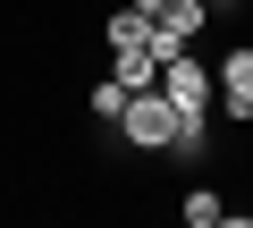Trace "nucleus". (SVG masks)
Here are the masks:
<instances>
[{
	"label": "nucleus",
	"instance_id": "5",
	"mask_svg": "<svg viewBox=\"0 0 253 228\" xmlns=\"http://www.w3.org/2000/svg\"><path fill=\"white\" fill-rule=\"evenodd\" d=\"M186 220H194V228H228V203H219L211 186H186Z\"/></svg>",
	"mask_w": 253,
	"mask_h": 228
},
{
	"label": "nucleus",
	"instance_id": "2",
	"mask_svg": "<svg viewBox=\"0 0 253 228\" xmlns=\"http://www.w3.org/2000/svg\"><path fill=\"white\" fill-rule=\"evenodd\" d=\"M161 93L177 101V119H211V101H219V76H211L194 51H177V59H161Z\"/></svg>",
	"mask_w": 253,
	"mask_h": 228
},
{
	"label": "nucleus",
	"instance_id": "1",
	"mask_svg": "<svg viewBox=\"0 0 253 228\" xmlns=\"http://www.w3.org/2000/svg\"><path fill=\"white\" fill-rule=\"evenodd\" d=\"M118 136L135 144V152H169V136H177V101H169L161 85L126 93V110H118Z\"/></svg>",
	"mask_w": 253,
	"mask_h": 228
},
{
	"label": "nucleus",
	"instance_id": "4",
	"mask_svg": "<svg viewBox=\"0 0 253 228\" xmlns=\"http://www.w3.org/2000/svg\"><path fill=\"white\" fill-rule=\"evenodd\" d=\"M169 152H177V161L194 169V161L211 152V127H203V119H177V136H169Z\"/></svg>",
	"mask_w": 253,
	"mask_h": 228
},
{
	"label": "nucleus",
	"instance_id": "3",
	"mask_svg": "<svg viewBox=\"0 0 253 228\" xmlns=\"http://www.w3.org/2000/svg\"><path fill=\"white\" fill-rule=\"evenodd\" d=\"M211 76H219V101H211V110L245 127V119H253V43H236V51H228Z\"/></svg>",
	"mask_w": 253,
	"mask_h": 228
},
{
	"label": "nucleus",
	"instance_id": "6",
	"mask_svg": "<svg viewBox=\"0 0 253 228\" xmlns=\"http://www.w3.org/2000/svg\"><path fill=\"white\" fill-rule=\"evenodd\" d=\"M118 110H126V85L101 76V85H93V119H118Z\"/></svg>",
	"mask_w": 253,
	"mask_h": 228
},
{
	"label": "nucleus",
	"instance_id": "7",
	"mask_svg": "<svg viewBox=\"0 0 253 228\" xmlns=\"http://www.w3.org/2000/svg\"><path fill=\"white\" fill-rule=\"evenodd\" d=\"M126 9H144V17H161V9H169V0H126Z\"/></svg>",
	"mask_w": 253,
	"mask_h": 228
}]
</instances>
